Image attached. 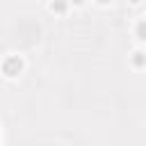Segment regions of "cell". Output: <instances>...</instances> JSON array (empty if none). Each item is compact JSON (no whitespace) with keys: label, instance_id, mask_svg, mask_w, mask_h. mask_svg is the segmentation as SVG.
<instances>
[{"label":"cell","instance_id":"obj_4","mask_svg":"<svg viewBox=\"0 0 146 146\" xmlns=\"http://www.w3.org/2000/svg\"><path fill=\"white\" fill-rule=\"evenodd\" d=\"M48 7H50L52 11H64V9H66V5H48Z\"/></svg>","mask_w":146,"mask_h":146},{"label":"cell","instance_id":"obj_2","mask_svg":"<svg viewBox=\"0 0 146 146\" xmlns=\"http://www.w3.org/2000/svg\"><path fill=\"white\" fill-rule=\"evenodd\" d=\"M132 66H137V68L146 66V52L144 50H135L132 52Z\"/></svg>","mask_w":146,"mask_h":146},{"label":"cell","instance_id":"obj_1","mask_svg":"<svg viewBox=\"0 0 146 146\" xmlns=\"http://www.w3.org/2000/svg\"><path fill=\"white\" fill-rule=\"evenodd\" d=\"M21 71H23V59H21L18 55H9V57L2 62V73H5L7 78H16Z\"/></svg>","mask_w":146,"mask_h":146},{"label":"cell","instance_id":"obj_3","mask_svg":"<svg viewBox=\"0 0 146 146\" xmlns=\"http://www.w3.org/2000/svg\"><path fill=\"white\" fill-rule=\"evenodd\" d=\"M135 34L139 41H146V18H141L137 25H135Z\"/></svg>","mask_w":146,"mask_h":146}]
</instances>
